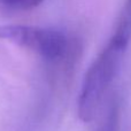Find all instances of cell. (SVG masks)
<instances>
[{
    "instance_id": "obj_1",
    "label": "cell",
    "mask_w": 131,
    "mask_h": 131,
    "mask_svg": "<svg viewBox=\"0 0 131 131\" xmlns=\"http://www.w3.org/2000/svg\"><path fill=\"white\" fill-rule=\"evenodd\" d=\"M125 53V50L107 41L89 67L77 101L78 117L83 122H91L97 115L105 94L120 71Z\"/></svg>"
},
{
    "instance_id": "obj_2",
    "label": "cell",
    "mask_w": 131,
    "mask_h": 131,
    "mask_svg": "<svg viewBox=\"0 0 131 131\" xmlns=\"http://www.w3.org/2000/svg\"><path fill=\"white\" fill-rule=\"evenodd\" d=\"M0 39L27 47L51 61L62 59L68 51L66 35L51 28L21 24L0 25Z\"/></svg>"
},
{
    "instance_id": "obj_3",
    "label": "cell",
    "mask_w": 131,
    "mask_h": 131,
    "mask_svg": "<svg viewBox=\"0 0 131 131\" xmlns=\"http://www.w3.org/2000/svg\"><path fill=\"white\" fill-rule=\"evenodd\" d=\"M44 0H8L9 6L16 7V8H32V7L38 6L39 4H41Z\"/></svg>"
},
{
    "instance_id": "obj_4",
    "label": "cell",
    "mask_w": 131,
    "mask_h": 131,
    "mask_svg": "<svg viewBox=\"0 0 131 131\" xmlns=\"http://www.w3.org/2000/svg\"><path fill=\"white\" fill-rule=\"evenodd\" d=\"M113 127H114V125H113V121L109 118V120L107 121V122L105 123L101 128H99V130H98V131H114Z\"/></svg>"
},
{
    "instance_id": "obj_5",
    "label": "cell",
    "mask_w": 131,
    "mask_h": 131,
    "mask_svg": "<svg viewBox=\"0 0 131 131\" xmlns=\"http://www.w3.org/2000/svg\"><path fill=\"white\" fill-rule=\"evenodd\" d=\"M0 1H2V2H5V4L7 5V2H8V0H0Z\"/></svg>"
}]
</instances>
